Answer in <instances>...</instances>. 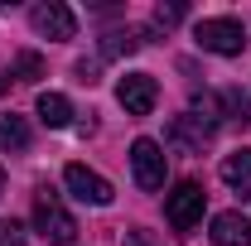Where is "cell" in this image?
Here are the masks:
<instances>
[{
    "mask_svg": "<svg viewBox=\"0 0 251 246\" xmlns=\"http://www.w3.org/2000/svg\"><path fill=\"white\" fill-rule=\"evenodd\" d=\"M179 20H184V5H159V10H155V25H164V29L179 25Z\"/></svg>",
    "mask_w": 251,
    "mask_h": 246,
    "instance_id": "obj_17",
    "label": "cell"
},
{
    "mask_svg": "<svg viewBox=\"0 0 251 246\" xmlns=\"http://www.w3.org/2000/svg\"><path fill=\"white\" fill-rule=\"evenodd\" d=\"M203 208H208V193L193 184V179L174 184V193L164 198V217H169L174 232H193V227L203 222Z\"/></svg>",
    "mask_w": 251,
    "mask_h": 246,
    "instance_id": "obj_3",
    "label": "cell"
},
{
    "mask_svg": "<svg viewBox=\"0 0 251 246\" xmlns=\"http://www.w3.org/2000/svg\"><path fill=\"white\" fill-rule=\"evenodd\" d=\"M116 101L126 106V116H150L159 101V87L150 73H126L121 82H116Z\"/></svg>",
    "mask_w": 251,
    "mask_h": 246,
    "instance_id": "obj_7",
    "label": "cell"
},
{
    "mask_svg": "<svg viewBox=\"0 0 251 246\" xmlns=\"http://www.w3.org/2000/svg\"><path fill=\"white\" fill-rule=\"evenodd\" d=\"M34 227H39L44 242H53V246H68L73 232H77L73 213L63 208V198L53 193V188H39V193H34Z\"/></svg>",
    "mask_w": 251,
    "mask_h": 246,
    "instance_id": "obj_1",
    "label": "cell"
},
{
    "mask_svg": "<svg viewBox=\"0 0 251 246\" xmlns=\"http://www.w3.org/2000/svg\"><path fill=\"white\" fill-rule=\"evenodd\" d=\"M0 150L5 154H25L29 150V125L15 111H0Z\"/></svg>",
    "mask_w": 251,
    "mask_h": 246,
    "instance_id": "obj_12",
    "label": "cell"
},
{
    "mask_svg": "<svg viewBox=\"0 0 251 246\" xmlns=\"http://www.w3.org/2000/svg\"><path fill=\"white\" fill-rule=\"evenodd\" d=\"M213 246H251V222L242 213H218L213 217Z\"/></svg>",
    "mask_w": 251,
    "mask_h": 246,
    "instance_id": "obj_10",
    "label": "cell"
},
{
    "mask_svg": "<svg viewBox=\"0 0 251 246\" xmlns=\"http://www.w3.org/2000/svg\"><path fill=\"white\" fill-rule=\"evenodd\" d=\"M126 246H150V242H145V237H130V242H126Z\"/></svg>",
    "mask_w": 251,
    "mask_h": 246,
    "instance_id": "obj_18",
    "label": "cell"
},
{
    "mask_svg": "<svg viewBox=\"0 0 251 246\" xmlns=\"http://www.w3.org/2000/svg\"><path fill=\"white\" fill-rule=\"evenodd\" d=\"M222 184L237 188V193L251 203V150H237V154L222 159Z\"/></svg>",
    "mask_w": 251,
    "mask_h": 246,
    "instance_id": "obj_11",
    "label": "cell"
},
{
    "mask_svg": "<svg viewBox=\"0 0 251 246\" xmlns=\"http://www.w3.org/2000/svg\"><path fill=\"white\" fill-rule=\"evenodd\" d=\"M164 135H169V145H174V150H184V154H203L208 145H213L218 125H213V121H203V116H193V111H188V116H174Z\"/></svg>",
    "mask_w": 251,
    "mask_h": 246,
    "instance_id": "obj_6",
    "label": "cell"
},
{
    "mask_svg": "<svg viewBox=\"0 0 251 246\" xmlns=\"http://www.w3.org/2000/svg\"><path fill=\"white\" fill-rule=\"evenodd\" d=\"M0 246H29L25 242V227L15 217H0Z\"/></svg>",
    "mask_w": 251,
    "mask_h": 246,
    "instance_id": "obj_16",
    "label": "cell"
},
{
    "mask_svg": "<svg viewBox=\"0 0 251 246\" xmlns=\"http://www.w3.org/2000/svg\"><path fill=\"white\" fill-rule=\"evenodd\" d=\"M0 193H5V174H0Z\"/></svg>",
    "mask_w": 251,
    "mask_h": 246,
    "instance_id": "obj_20",
    "label": "cell"
},
{
    "mask_svg": "<svg viewBox=\"0 0 251 246\" xmlns=\"http://www.w3.org/2000/svg\"><path fill=\"white\" fill-rule=\"evenodd\" d=\"M10 77H20V82H39V77H44V58L25 49V53L15 58V68H10Z\"/></svg>",
    "mask_w": 251,
    "mask_h": 246,
    "instance_id": "obj_14",
    "label": "cell"
},
{
    "mask_svg": "<svg viewBox=\"0 0 251 246\" xmlns=\"http://www.w3.org/2000/svg\"><path fill=\"white\" fill-rule=\"evenodd\" d=\"M130 174H135V184L145 188V193L164 188L169 159H164V150H159L155 140H135V145H130Z\"/></svg>",
    "mask_w": 251,
    "mask_h": 246,
    "instance_id": "obj_4",
    "label": "cell"
},
{
    "mask_svg": "<svg viewBox=\"0 0 251 246\" xmlns=\"http://www.w3.org/2000/svg\"><path fill=\"white\" fill-rule=\"evenodd\" d=\"M193 39H198V49L232 58V53L247 49V25L232 20V15H213V20H198V25H193Z\"/></svg>",
    "mask_w": 251,
    "mask_h": 246,
    "instance_id": "obj_2",
    "label": "cell"
},
{
    "mask_svg": "<svg viewBox=\"0 0 251 246\" xmlns=\"http://www.w3.org/2000/svg\"><path fill=\"white\" fill-rule=\"evenodd\" d=\"M39 121L49 125V130H63V125L73 121V101L63 92H44L39 97Z\"/></svg>",
    "mask_w": 251,
    "mask_h": 246,
    "instance_id": "obj_13",
    "label": "cell"
},
{
    "mask_svg": "<svg viewBox=\"0 0 251 246\" xmlns=\"http://www.w3.org/2000/svg\"><path fill=\"white\" fill-rule=\"evenodd\" d=\"M29 25H34V34H44V39H73V34H77V15H73L63 0H44V5L29 10Z\"/></svg>",
    "mask_w": 251,
    "mask_h": 246,
    "instance_id": "obj_8",
    "label": "cell"
},
{
    "mask_svg": "<svg viewBox=\"0 0 251 246\" xmlns=\"http://www.w3.org/2000/svg\"><path fill=\"white\" fill-rule=\"evenodd\" d=\"M63 184H68V193H73L77 203H92V208H106V203L116 198V188L106 184L97 169H87V164H68V169H63Z\"/></svg>",
    "mask_w": 251,
    "mask_h": 246,
    "instance_id": "obj_5",
    "label": "cell"
},
{
    "mask_svg": "<svg viewBox=\"0 0 251 246\" xmlns=\"http://www.w3.org/2000/svg\"><path fill=\"white\" fill-rule=\"evenodd\" d=\"M140 49V39L135 34H106V44H101V53L106 58H121V53H135Z\"/></svg>",
    "mask_w": 251,
    "mask_h": 246,
    "instance_id": "obj_15",
    "label": "cell"
},
{
    "mask_svg": "<svg viewBox=\"0 0 251 246\" xmlns=\"http://www.w3.org/2000/svg\"><path fill=\"white\" fill-rule=\"evenodd\" d=\"M198 106L203 111H222V121H232V125H251V101L237 87H222L218 97H203Z\"/></svg>",
    "mask_w": 251,
    "mask_h": 246,
    "instance_id": "obj_9",
    "label": "cell"
},
{
    "mask_svg": "<svg viewBox=\"0 0 251 246\" xmlns=\"http://www.w3.org/2000/svg\"><path fill=\"white\" fill-rule=\"evenodd\" d=\"M0 92H5V73H0Z\"/></svg>",
    "mask_w": 251,
    "mask_h": 246,
    "instance_id": "obj_19",
    "label": "cell"
}]
</instances>
